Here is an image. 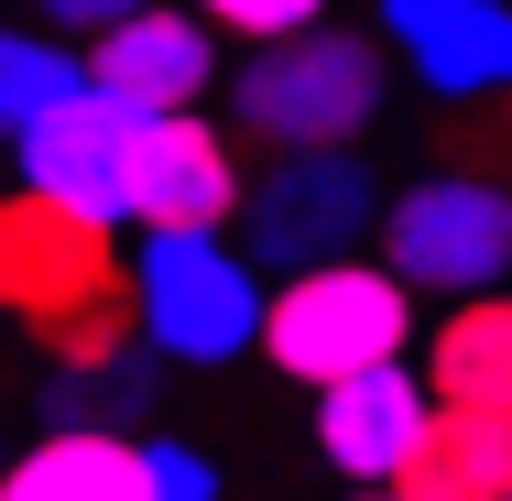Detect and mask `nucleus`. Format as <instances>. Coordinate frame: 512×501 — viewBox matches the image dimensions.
I'll list each match as a JSON object with an SVG mask.
<instances>
[{
  "instance_id": "obj_1",
  "label": "nucleus",
  "mask_w": 512,
  "mask_h": 501,
  "mask_svg": "<svg viewBox=\"0 0 512 501\" xmlns=\"http://www.w3.org/2000/svg\"><path fill=\"white\" fill-rule=\"evenodd\" d=\"M393 99V44L349 33V22H295L273 44H251L229 66V131H251L262 153H316V142H360Z\"/></svg>"
},
{
  "instance_id": "obj_2",
  "label": "nucleus",
  "mask_w": 512,
  "mask_h": 501,
  "mask_svg": "<svg viewBox=\"0 0 512 501\" xmlns=\"http://www.w3.org/2000/svg\"><path fill=\"white\" fill-rule=\"evenodd\" d=\"M131 305H142V338H153L175 371H229V360L262 349L273 273L240 251V229H142Z\"/></svg>"
},
{
  "instance_id": "obj_3",
  "label": "nucleus",
  "mask_w": 512,
  "mask_h": 501,
  "mask_svg": "<svg viewBox=\"0 0 512 501\" xmlns=\"http://www.w3.org/2000/svg\"><path fill=\"white\" fill-rule=\"evenodd\" d=\"M414 349V284L382 262V251H338V262H306V273H273V305H262V360L284 382H349L371 360H404Z\"/></svg>"
},
{
  "instance_id": "obj_4",
  "label": "nucleus",
  "mask_w": 512,
  "mask_h": 501,
  "mask_svg": "<svg viewBox=\"0 0 512 501\" xmlns=\"http://www.w3.org/2000/svg\"><path fill=\"white\" fill-rule=\"evenodd\" d=\"M229 229H240V251L262 273H306V262H338V251H371L382 240V175L360 164V142L273 153Z\"/></svg>"
},
{
  "instance_id": "obj_5",
  "label": "nucleus",
  "mask_w": 512,
  "mask_h": 501,
  "mask_svg": "<svg viewBox=\"0 0 512 501\" xmlns=\"http://www.w3.org/2000/svg\"><path fill=\"white\" fill-rule=\"evenodd\" d=\"M131 284V251H120V218L77 197H44V186H0V316L22 327H55L77 305H99Z\"/></svg>"
},
{
  "instance_id": "obj_6",
  "label": "nucleus",
  "mask_w": 512,
  "mask_h": 501,
  "mask_svg": "<svg viewBox=\"0 0 512 501\" xmlns=\"http://www.w3.org/2000/svg\"><path fill=\"white\" fill-rule=\"evenodd\" d=\"M382 262L414 295H480L512 284V186L480 175H414L404 197H382Z\"/></svg>"
},
{
  "instance_id": "obj_7",
  "label": "nucleus",
  "mask_w": 512,
  "mask_h": 501,
  "mask_svg": "<svg viewBox=\"0 0 512 501\" xmlns=\"http://www.w3.org/2000/svg\"><path fill=\"white\" fill-rule=\"evenodd\" d=\"M240 131L229 120H197V109H142L131 131V186H120V218L131 229H229L240 218Z\"/></svg>"
},
{
  "instance_id": "obj_8",
  "label": "nucleus",
  "mask_w": 512,
  "mask_h": 501,
  "mask_svg": "<svg viewBox=\"0 0 512 501\" xmlns=\"http://www.w3.org/2000/svg\"><path fill=\"white\" fill-rule=\"evenodd\" d=\"M88 77L109 99H131V109H197L229 77V55H218V22L197 0H142L131 22L88 33Z\"/></svg>"
},
{
  "instance_id": "obj_9",
  "label": "nucleus",
  "mask_w": 512,
  "mask_h": 501,
  "mask_svg": "<svg viewBox=\"0 0 512 501\" xmlns=\"http://www.w3.org/2000/svg\"><path fill=\"white\" fill-rule=\"evenodd\" d=\"M425 414H436V382L414 360H371V371H349V382L316 393V458L349 491H393V469L414 458Z\"/></svg>"
},
{
  "instance_id": "obj_10",
  "label": "nucleus",
  "mask_w": 512,
  "mask_h": 501,
  "mask_svg": "<svg viewBox=\"0 0 512 501\" xmlns=\"http://www.w3.org/2000/svg\"><path fill=\"white\" fill-rule=\"evenodd\" d=\"M382 44L425 99L512 88V0H382Z\"/></svg>"
},
{
  "instance_id": "obj_11",
  "label": "nucleus",
  "mask_w": 512,
  "mask_h": 501,
  "mask_svg": "<svg viewBox=\"0 0 512 501\" xmlns=\"http://www.w3.org/2000/svg\"><path fill=\"white\" fill-rule=\"evenodd\" d=\"M131 131H142V109L109 99L99 77H88L66 109H44V120L11 142V175H22V186H44V197H77V207H99V218H120V186H131ZM120 229H131V218H120Z\"/></svg>"
},
{
  "instance_id": "obj_12",
  "label": "nucleus",
  "mask_w": 512,
  "mask_h": 501,
  "mask_svg": "<svg viewBox=\"0 0 512 501\" xmlns=\"http://www.w3.org/2000/svg\"><path fill=\"white\" fill-rule=\"evenodd\" d=\"M0 501H153L142 425H44L0 469Z\"/></svg>"
},
{
  "instance_id": "obj_13",
  "label": "nucleus",
  "mask_w": 512,
  "mask_h": 501,
  "mask_svg": "<svg viewBox=\"0 0 512 501\" xmlns=\"http://www.w3.org/2000/svg\"><path fill=\"white\" fill-rule=\"evenodd\" d=\"M404 501H512V403H447L425 414L414 458L393 469Z\"/></svg>"
},
{
  "instance_id": "obj_14",
  "label": "nucleus",
  "mask_w": 512,
  "mask_h": 501,
  "mask_svg": "<svg viewBox=\"0 0 512 501\" xmlns=\"http://www.w3.org/2000/svg\"><path fill=\"white\" fill-rule=\"evenodd\" d=\"M425 382L447 403H512V284L447 295L436 338H425Z\"/></svg>"
},
{
  "instance_id": "obj_15",
  "label": "nucleus",
  "mask_w": 512,
  "mask_h": 501,
  "mask_svg": "<svg viewBox=\"0 0 512 501\" xmlns=\"http://www.w3.org/2000/svg\"><path fill=\"white\" fill-rule=\"evenodd\" d=\"M153 393H164V349L131 338V349H109V360L55 371V382H44V425H142Z\"/></svg>"
},
{
  "instance_id": "obj_16",
  "label": "nucleus",
  "mask_w": 512,
  "mask_h": 501,
  "mask_svg": "<svg viewBox=\"0 0 512 501\" xmlns=\"http://www.w3.org/2000/svg\"><path fill=\"white\" fill-rule=\"evenodd\" d=\"M88 88V55L44 22V33H0V142H22L44 109H66Z\"/></svg>"
},
{
  "instance_id": "obj_17",
  "label": "nucleus",
  "mask_w": 512,
  "mask_h": 501,
  "mask_svg": "<svg viewBox=\"0 0 512 501\" xmlns=\"http://www.w3.org/2000/svg\"><path fill=\"white\" fill-rule=\"evenodd\" d=\"M33 338H44V360H55V371H77V360H109V349H131V338H142V305H131V284H120V295L77 305V316H55V327H33Z\"/></svg>"
},
{
  "instance_id": "obj_18",
  "label": "nucleus",
  "mask_w": 512,
  "mask_h": 501,
  "mask_svg": "<svg viewBox=\"0 0 512 501\" xmlns=\"http://www.w3.org/2000/svg\"><path fill=\"white\" fill-rule=\"evenodd\" d=\"M142 469H153V501H218V458L186 436H142Z\"/></svg>"
},
{
  "instance_id": "obj_19",
  "label": "nucleus",
  "mask_w": 512,
  "mask_h": 501,
  "mask_svg": "<svg viewBox=\"0 0 512 501\" xmlns=\"http://www.w3.org/2000/svg\"><path fill=\"white\" fill-rule=\"evenodd\" d=\"M218 33H240V44H273V33H295V22H316L327 0H197Z\"/></svg>"
},
{
  "instance_id": "obj_20",
  "label": "nucleus",
  "mask_w": 512,
  "mask_h": 501,
  "mask_svg": "<svg viewBox=\"0 0 512 501\" xmlns=\"http://www.w3.org/2000/svg\"><path fill=\"white\" fill-rule=\"evenodd\" d=\"M33 11H44L55 33H109V22H131L142 0H33Z\"/></svg>"
},
{
  "instance_id": "obj_21",
  "label": "nucleus",
  "mask_w": 512,
  "mask_h": 501,
  "mask_svg": "<svg viewBox=\"0 0 512 501\" xmlns=\"http://www.w3.org/2000/svg\"><path fill=\"white\" fill-rule=\"evenodd\" d=\"M0 469H11V458H0Z\"/></svg>"
}]
</instances>
